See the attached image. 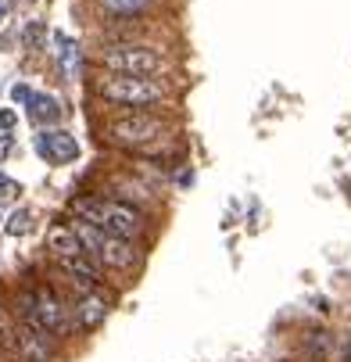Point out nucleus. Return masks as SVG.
<instances>
[{
	"label": "nucleus",
	"instance_id": "412c9836",
	"mask_svg": "<svg viewBox=\"0 0 351 362\" xmlns=\"http://www.w3.org/2000/svg\"><path fill=\"white\" fill-rule=\"evenodd\" d=\"M11 151H15V140H11V136L4 133V136H0V162H4V158H8Z\"/></svg>",
	"mask_w": 351,
	"mask_h": 362
},
{
	"label": "nucleus",
	"instance_id": "f3484780",
	"mask_svg": "<svg viewBox=\"0 0 351 362\" xmlns=\"http://www.w3.org/2000/svg\"><path fill=\"white\" fill-rule=\"evenodd\" d=\"M43 40H47V25H43V22H29V25H25V33H22L25 50H40V47H43Z\"/></svg>",
	"mask_w": 351,
	"mask_h": 362
},
{
	"label": "nucleus",
	"instance_id": "20e7f679",
	"mask_svg": "<svg viewBox=\"0 0 351 362\" xmlns=\"http://www.w3.org/2000/svg\"><path fill=\"white\" fill-rule=\"evenodd\" d=\"M100 100L126 112H150L169 100V86L162 79H133V76H105L97 83Z\"/></svg>",
	"mask_w": 351,
	"mask_h": 362
},
{
	"label": "nucleus",
	"instance_id": "9b49d317",
	"mask_svg": "<svg viewBox=\"0 0 351 362\" xmlns=\"http://www.w3.org/2000/svg\"><path fill=\"white\" fill-rule=\"evenodd\" d=\"M47 251L54 255V262L58 258H76V255H83V244H79V237L72 233V226H50L47 230Z\"/></svg>",
	"mask_w": 351,
	"mask_h": 362
},
{
	"label": "nucleus",
	"instance_id": "f8f14e48",
	"mask_svg": "<svg viewBox=\"0 0 351 362\" xmlns=\"http://www.w3.org/2000/svg\"><path fill=\"white\" fill-rule=\"evenodd\" d=\"M25 108H29V119L36 126H47V129L61 119V105H58V97H50V93H32Z\"/></svg>",
	"mask_w": 351,
	"mask_h": 362
},
{
	"label": "nucleus",
	"instance_id": "1a4fd4ad",
	"mask_svg": "<svg viewBox=\"0 0 351 362\" xmlns=\"http://www.w3.org/2000/svg\"><path fill=\"white\" fill-rule=\"evenodd\" d=\"M58 269L69 276V284L79 291V294H90L100 287V266L90 262L86 255H76V258H58Z\"/></svg>",
	"mask_w": 351,
	"mask_h": 362
},
{
	"label": "nucleus",
	"instance_id": "f257e3e1",
	"mask_svg": "<svg viewBox=\"0 0 351 362\" xmlns=\"http://www.w3.org/2000/svg\"><path fill=\"white\" fill-rule=\"evenodd\" d=\"M72 212L76 219L97 226L100 233H112L119 240H136L143 233V212L115 197H76Z\"/></svg>",
	"mask_w": 351,
	"mask_h": 362
},
{
	"label": "nucleus",
	"instance_id": "6e6552de",
	"mask_svg": "<svg viewBox=\"0 0 351 362\" xmlns=\"http://www.w3.org/2000/svg\"><path fill=\"white\" fill-rule=\"evenodd\" d=\"M36 154L50 165H72L79 158V140L65 129H43L36 136Z\"/></svg>",
	"mask_w": 351,
	"mask_h": 362
},
{
	"label": "nucleus",
	"instance_id": "ddd939ff",
	"mask_svg": "<svg viewBox=\"0 0 351 362\" xmlns=\"http://www.w3.org/2000/svg\"><path fill=\"white\" fill-rule=\"evenodd\" d=\"M100 11H108L112 18H140L155 8V0H97Z\"/></svg>",
	"mask_w": 351,
	"mask_h": 362
},
{
	"label": "nucleus",
	"instance_id": "4be33fe9",
	"mask_svg": "<svg viewBox=\"0 0 351 362\" xmlns=\"http://www.w3.org/2000/svg\"><path fill=\"white\" fill-rule=\"evenodd\" d=\"M11 8H15V0H0V25H4V18L11 15Z\"/></svg>",
	"mask_w": 351,
	"mask_h": 362
},
{
	"label": "nucleus",
	"instance_id": "f03ea898",
	"mask_svg": "<svg viewBox=\"0 0 351 362\" xmlns=\"http://www.w3.org/2000/svg\"><path fill=\"white\" fill-rule=\"evenodd\" d=\"M72 233L79 237L83 244V255L90 258V262H97L100 269H119V273H129L140 266V247L136 240H119L112 233H100L97 226L76 219L72 223Z\"/></svg>",
	"mask_w": 351,
	"mask_h": 362
},
{
	"label": "nucleus",
	"instance_id": "dca6fc26",
	"mask_svg": "<svg viewBox=\"0 0 351 362\" xmlns=\"http://www.w3.org/2000/svg\"><path fill=\"white\" fill-rule=\"evenodd\" d=\"M29 226H32V212H29V209H18V212L8 216L4 233H8V237H22V233H29Z\"/></svg>",
	"mask_w": 351,
	"mask_h": 362
},
{
	"label": "nucleus",
	"instance_id": "7ed1b4c3",
	"mask_svg": "<svg viewBox=\"0 0 351 362\" xmlns=\"http://www.w3.org/2000/svg\"><path fill=\"white\" fill-rule=\"evenodd\" d=\"M100 65L108 69V76H133V79H158L172 69V62L162 50L147 43H112L100 50Z\"/></svg>",
	"mask_w": 351,
	"mask_h": 362
},
{
	"label": "nucleus",
	"instance_id": "9d476101",
	"mask_svg": "<svg viewBox=\"0 0 351 362\" xmlns=\"http://www.w3.org/2000/svg\"><path fill=\"white\" fill-rule=\"evenodd\" d=\"M105 320H108V301L100 298L97 291L79 294V301H76V308H72V327H79V330H97Z\"/></svg>",
	"mask_w": 351,
	"mask_h": 362
},
{
	"label": "nucleus",
	"instance_id": "6ab92c4d",
	"mask_svg": "<svg viewBox=\"0 0 351 362\" xmlns=\"http://www.w3.org/2000/svg\"><path fill=\"white\" fill-rule=\"evenodd\" d=\"M29 97H32V90L25 83H15L11 86V100H15V105H29Z\"/></svg>",
	"mask_w": 351,
	"mask_h": 362
},
{
	"label": "nucleus",
	"instance_id": "4468645a",
	"mask_svg": "<svg viewBox=\"0 0 351 362\" xmlns=\"http://www.w3.org/2000/svg\"><path fill=\"white\" fill-rule=\"evenodd\" d=\"M0 351L15 355V320L4 305H0Z\"/></svg>",
	"mask_w": 351,
	"mask_h": 362
},
{
	"label": "nucleus",
	"instance_id": "39448f33",
	"mask_svg": "<svg viewBox=\"0 0 351 362\" xmlns=\"http://www.w3.org/2000/svg\"><path fill=\"white\" fill-rule=\"evenodd\" d=\"M18 320L43 327L50 337H69L72 334V308L61 301L54 287H32L18 294Z\"/></svg>",
	"mask_w": 351,
	"mask_h": 362
},
{
	"label": "nucleus",
	"instance_id": "a211bd4d",
	"mask_svg": "<svg viewBox=\"0 0 351 362\" xmlns=\"http://www.w3.org/2000/svg\"><path fill=\"white\" fill-rule=\"evenodd\" d=\"M18 194H22L18 180H11V176L0 173V201H11V197H18Z\"/></svg>",
	"mask_w": 351,
	"mask_h": 362
},
{
	"label": "nucleus",
	"instance_id": "0eeeda50",
	"mask_svg": "<svg viewBox=\"0 0 351 362\" xmlns=\"http://www.w3.org/2000/svg\"><path fill=\"white\" fill-rule=\"evenodd\" d=\"M15 358L22 362H50L54 358V337L36 323H22L15 327Z\"/></svg>",
	"mask_w": 351,
	"mask_h": 362
},
{
	"label": "nucleus",
	"instance_id": "aec40b11",
	"mask_svg": "<svg viewBox=\"0 0 351 362\" xmlns=\"http://www.w3.org/2000/svg\"><path fill=\"white\" fill-rule=\"evenodd\" d=\"M15 122H18V115H15L11 108H0V133H11Z\"/></svg>",
	"mask_w": 351,
	"mask_h": 362
},
{
	"label": "nucleus",
	"instance_id": "423d86ee",
	"mask_svg": "<svg viewBox=\"0 0 351 362\" xmlns=\"http://www.w3.org/2000/svg\"><path fill=\"white\" fill-rule=\"evenodd\" d=\"M172 133V122L150 115V112H126L122 119L108 122V140L119 147H150Z\"/></svg>",
	"mask_w": 351,
	"mask_h": 362
},
{
	"label": "nucleus",
	"instance_id": "2eb2a0df",
	"mask_svg": "<svg viewBox=\"0 0 351 362\" xmlns=\"http://www.w3.org/2000/svg\"><path fill=\"white\" fill-rule=\"evenodd\" d=\"M54 40H58V47H61V50H58V62H61L65 76H72V69H76V62H79V50H76V43H72L65 33H58Z\"/></svg>",
	"mask_w": 351,
	"mask_h": 362
}]
</instances>
